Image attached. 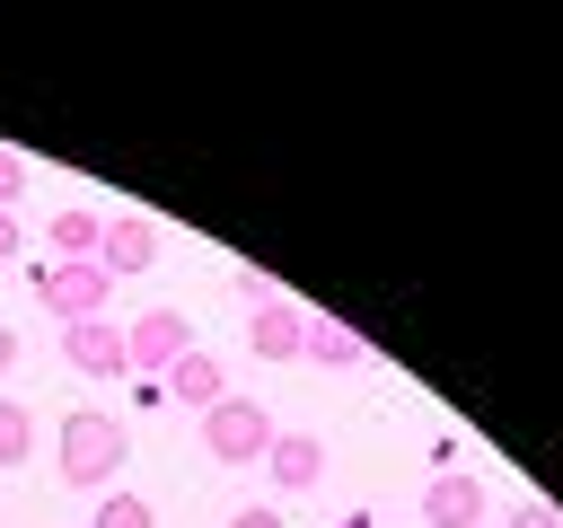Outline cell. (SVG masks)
<instances>
[{
  "label": "cell",
  "instance_id": "cell-1",
  "mask_svg": "<svg viewBox=\"0 0 563 528\" xmlns=\"http://www.w3.org/2000/svg\"><path fill=\"white\" fill-rule=\"evenodd\" d=\"M123 458H132V431L106 414V405H79L70 422H62V484H106L114 493V475H123Z\"/></svg>",
  "mask_w": 563,
  "mask_h": 528
},
{
  "label": "cell",
  "instance_id": "cell-15",
  "mask_svg": "<svg viewBox=\"0 0 563 528\" xmlns=\"http://www.w3.org/2000/svg\"><path fill=\"white\" fill-rule=\"evenodd\" d=\"M229 290H238L246 308H273V299H282V282H273V273H255V264H238V273H229Z\"/></svg>",
  "mask_w": 563,
  "mask_h": 528
},
{
  "label": "cell",
  "instance_id": "cell-5",
  "mask_svg": "<svg viewBox=\"0 0 563 528\" xmlns=\"http://www.w3.org/2000/svg\"><path fill=\"white\" fill-rule=\"evenodd\" d=\"M97 264H106V282L150 273V264H158V220H150V211H106V246H97Z\"/></svg>",
  "mask_w": 563,
  "mask_h": 528
},
{
  "label": "cell",
  "instance_id": "cell-14",
  "mask_svg": "<svg viewBox=\"0 0 563 528\" xmlns=\"http://www.w3.org/2000/svg\"><path fill=\"white\" fill-rule=\"evenodd\" d=\"M88 528H158V510H150V502H141V493H106V502H97V519H88Z\"/></svg>",
  "mask_w": 563,
  "mask_h": 528
},
{
  "label": "cell",
  "instance_id": "cell-19",
  "mask_svg": "<svg viewBox=\"0 0 563 528\" xmlns=\"http://www.w3.org/2000/svg\"><path fill=\"white\" fill-rule=\"evenodd\" d=\"M18 246H26V229H18V211H0V264H9Z\"/></svg>",
  "mask_w": 563,
  "mask_h": 528
},
{
  "label": "cell",
  "instance_id": "cell-3",
  "mask_svg": "<svg viewBox=\"0 0 563 528\" xmlns=\"http://www.w3.org/2000/svg\"><path fill=\"white\" fill-rule=\"evenodd\" d=\"M185 352H194V317H185V308H141V317L123 326V361H132L141 378H167Z\"/></svg>",
  "mask_w": 563,
  "mask_h": 528
},
{
  "label": "cell",
  "instance_id": "cell-17",
  "mask_svg": "<svg viewBox=\"0 0 563 528\" xmlns=\"http://www.w3.org/2000/svg\"><path fill=\"white\" fill-rule=\"evenodd\" d=\"M510 528H563V510H554V502H545V493H528V502H519V510H510Z\"/></svg>",
  "mask_w": 563,
  "mask_h": 528
},
{
  "label": "cell",
  "instance_id": "cell-13",
  "mask_svg": "<svg viewBox=\"0 0 563 528\" xmlns=\"http://www.w3.org/2000/svg\"><path fill=\"white\" fill-rule=\"evenodd\" d=\"M35 458V414L18 396H0V466H26Z\"/></svg>",
  "mask_w": 563,
  "mask_h": 528
},
{
  "label": "cell",
  "instance_id": "cell-7",
  "mask_svg": "<svg viewBox=\"0 0 563 528\" xmlns=\"http://www.w3.org/2000/svg\"><path fill=\"white\" fill-rule=\"evenodd\" d=\"M484 484L466 475V466H440L431 484H422V528H484Z\"/></svg>",
  "mask_w": 563,
  "mask_h": 528
},
{
  "label": "cell",
  "instance_id": "cell-21",
  "mask_svg": "<svg viewBox=\"0 0 563 528\" xmlns=\"http://www.w3.org/2000/svg\"><path fill=\"white\" fill-rule=\"evenodd\" d=\"M334 528H378V519H369V510H352V519H334Z\"/></svg>",
  "mask_w": 563,
  "mask_h": 528
},
{
  "label": "cell",
  "instance_id": "cell-10",
  "mask_svg": "<svg viewBox=\"0 0 563 528\" xmlns=\"http://www.w3.org/2000/svg\"><path fill=\"white\" fill-rule=\"evenodd\" d=\"M44 246H53V264H97V246H106V211H53L44 220Z\"/></svg>",
  "mask_w": 563,
  "mask_h": 528
},
{
  "label": "cell",
  "instance_id": "cell-2",
  "mask_svg": "<svg viewBox=\"0 0 563 528\" xmlns=\"http://www.w3.org/2000/svg\"><path fill=\"white\" fill-rule=\"evenodd\" d=\"M202 449H211L220 466H264V449H273V414H264L255 396H220V405L202 414Z\"/></svg>",
  "mask_w": 563,
  "mask_h": 528
},
{
  "label": "cell",
  "instance_id": "cell-4",
  "mask_svg": "<svg viewBox=\"0 0 563 528\" xmlns=\"http://www.w3.org/2000/svg\"><path fill=\"white\" fill-rule=\"evenodd\" d=\"M106 264H44L35 273V299L62 317V326H79V317H106Z\"/></svg>",
  "mask_w": 563,
  "mask_h": 528
},
{
  "label": "cell",
  "instance_id": "cell-11",
  "mask_svg": "<svg viewBox=\"0 0 563 528\" xmlns=\"http://www.w3.org/2000/svg\"><path fill=\"white\" fill-rule=\"evenodd\" d=\"M158 387H167V396H176V405H194V414H211V405H220V396H229V370H220V361H211V352H202V343H194V352H185V361H176V370H167V378H158Z\"/></svg>",
  "mask_w": 563,
  "mask_h": 528
},
{
  "label": "cell",
  "instance_id": "cell-18",
  "mask_svg": "<svg viewBox=\"0 0 563 528\" xmlns=\"http://www.w3.org/2000/svg\"><path fill=\"white\" fill-rule=\"evenodd\" d=\"M229 528H282V510H273V502H246V510H238Z\"/></svg>",
  "mask_w": 563,
  "mask_h": 528
},
{
  "label": "cell",
  "instance_id": "cell-12",
  "mask_svg": "<svg viewBox=\"0 0 563 528\" xmlns=\"http://www.w3.org/2000/svg\"><path fill=\"white\" fill-rule=\"evenodd\" d=\"M361 352H369V343H361L352 326H334V317H308V352H299V361H325V370H352Z\"/></svg>",
  "mask_w": 563,
  "mask_h": 528
},
{
  "label": "cell",
  "instance_id": "cell-8",
  "mask_svg": "<svg viewBox=\"0 0 563 528\" xmlns=\"http://www.w3.org/2000/svg\"><path fill=\"white\" fill-rule=\"evenodd\" d=\"M308 317H317V308H299V299L255 308V317H246V352H255V361H299V352H308Z\"/></svg>",
  "mask_w": 563,
  "mask_h": 528
},
{
  "label": "cell",
  "instance_id": "cell-20",
  "mask_svg": "<svg viewBox=\"0 0 563 528\" xmlns=\"http://www.w3.org/2000/svg\"><path fill=\"white\" fill-rule=\"evenodd\" d=\"M18 370V326H0V378Z\"/></svg>",
  "mask_w": 563,
  "mask_h": 528
},
{
  "label": "cell",
  "instance_id": "cell-6",
  "mask_svg": "<svg viewBox=\"0 0 563 528\" xmlns=\"http://www.w3.org/2000/svg\"><path fill=\"white\" fill-rule=\"evenodd\" d=\"M62 361L88 370V378H132V361H123V326H114V317H79V326H62Z\"/></svg>",
  "mask_w": 563,
  "mask_h": 528
},
{
  "label": "cell",
  "instance_id": "cell-9",
  "mask_svg": "<svg viewBox=\"0 0 563 528\" xmlns=\"http://www.w3.org/2000/svg\"><path fill=\"white\" fill-rule=\"evenodd\" d=\"M264 475H273L282 493H308V484L325 475V440H317V431H273V449H264Z\"/></svg>",
  "mask_w": 563,
  "mask_h": 528
},
{
  "label": "cell",
  "instance_id": "cell-16",
  "mask_svg": "<svg viewBox=\"0 0 563 528\" xmlns=\"http://www.w3.org/2000/svg\"><path fill=\"white\" fill-rule=\"evenodd\" d=\"M18 194H26V158L0 141V211H18Z\"/></svg>",
  "mask_w": 563,
  "mask_h": 528
}]
</instances>
